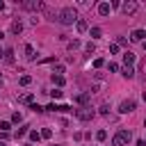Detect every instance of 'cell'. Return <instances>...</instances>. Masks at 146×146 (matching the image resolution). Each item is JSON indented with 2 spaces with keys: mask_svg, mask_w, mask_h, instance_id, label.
I'll return each mask as SVG.
<instances>
[{
  "mask_svg": "<svg viewBox=\"0 0 146 146\" xmlns=\"http://www.w3.org/2000/svg\"><path fill=\"white\" fill-rule=\"evenodd\" d=\"M62 25H73V23H78V11H75V7H64V9H59V18H57Z\"/></svg>",
  "mask_w": 146,
  "mask_h": 146,
  "instance_id": "obj_1",
  "label": "cell"
},
{
  "mask_svg": "<svg viewBox=\"0 0 146 146\" xmlns=\"http://www.w3.org/2000/svg\"><path fill=\"white\" fill-rule=\"evenodd\" d=\"M130 139H132V132H130V130H119V132L114 135L112 144H114V146H125Z\"/></svg>",
  "mask_w": 146,
  "mask_h": 146,
  "instance_id": "obj_2",
  "label": "cell"
},
{
  "mask_svg": "<svg viewBox=\"0 0 146 146\" xmlns=\"http://www.w3.org/2000/svg\"><path fill=\"white\" fill-rule=\"evenodd\" d=\"M21 7L27 9V11H41V9H46V5L41 0H25V2H21Z\"/></svg>",
  "mask_w": 146,
  "mask_h": 146,
  "instance_id": "obj_3",
  "label": "cell"
},
{
  "mask_svg": "<svg viewBox=\"0 0 146 146\" xmlns=\"http://www.w3.org/2000/svg\"><path fill=\"white\" fill-rule=\"evenodd\" d=\"M75 116H78L80 121H91V119L96 116V112L87 105V107H82V110H75Z\"/></svg>",
  "mask_w": 146,
  "mask_h": 146,
  "instance_id": "obj_4",
  "label": "cell"
},
{
  "mask_svg": "<svg viewBox=\"0 0 146 146\" xmlns=\"http://www.w3.org/2000/svg\"><path fill=\"white\" fill-rule=\"evenodd\" d=\"M121 11H123L125 16H132V14L137 11V2H132V0H128V2H121Z\"/></svg>",
  "mask_w": 146,
  "mask_h": 146,
  "instance_id": "obj_5",
  "label": "cell"
},
{
  "mask_svg": "<svg viewBox=\"0 0 146 146\" xmlns=\"http://www.w3.org/2000/svg\"><path fill=\"white\" fill-rule=\"evenodd\" d=\"M135 107H137L135 100H123V103L119 105V112H121V114H130V112H135Z\"/></svg>",
  "mask_w": 146,
  "mask_h": 146,
  "instance_id": "obj_6",
  "label": "cell"
},
{
  "mask_svg": "<svg viewBox=\"0 0 146 146\" xmlns=\"http://www.w3.org/2000/svg\"><path fill=\"white\" fill-rule=\"evenodd\" d=\"M9 32H11V34H16V36H18V34H21V32H23V23H21V21H18V18H14V21H11V27H9Z\"/></svg>",
  "mask_w": 146,
  "mask_h": 146,
  "instance_id": "obj_7",
  "label": "cell"
},
{
  "mask_svg": "<svg viewBox=\"0 0 146 146\" xmlns=\"http://www.w3.org/2000/svg\"><path fill=\"white\" fill-rule=\"evenodd\" d=\"M110 11H112V5L110 2H98V14L100 16H107Z\"/></svg>",
  "mask_w": 146,
  "mask_h": 146,
  "instance_id": "obj_8",
  "label": "cell"
},
{
  "mask_svg": "<svg viewBox=\"0 0 146 146\" xmlns=\"http://www.w3.org/2000/svg\"><path fill=\"white\" fill-rule=\"evenodd\" d=\"M144 36H146V32H144V30H135V32L130 34V39H132V41H141V43H144Z\"/></svg>",
  "mask_w": 146,
  "mask_h": 146,
  "instance_id": "obj_9",
  "label": "cell"
},
{
  "mask_svg": "<svg viewBox=\"0 0 146 146\" xmlns=\"http://www.w3.org/2000/svg\"><path fill=\"white\" fill-rule=\"evenodd\" d=\"M123 62H125V66H132V62H135V52L125 50V52H123Z\"/></svg>",
  "mask_w": 146,
  "mask_h": 146,
  "instance_id": "obj_10",
  "label": "cell"
},
{
  "mask_svg": "<svg viewBox=\"0 0 146 146\" xmlns=\"http://www.w3.org/2000/svg\"><path fill=\"white\" fill-rule=\"evenodd\" d=\"M121 75L130 80V78H135V68H132V66H123V68H121Z\"/></svg>",
  "mask_w": 146,
  "mask_h": 146,
  "instance_id": "obj_11",
  "label": "cell"
},
{
  "mask_svg": "<svg viewBox=\"0 0 146 146\" xmlns=\"http://www.w3.org/2000/svg\"><path fill=\"white\" fill-rule=\"evenodd\" d=\"M18 103H23V105H32V103H34V96H32V94H23V96L18 98Z\"/></svg>",
  "mask_w": 146,
  "mask_h": 146,
  "instance_id": "obj_12",
  "label": "cell"
},
{
  "mask_svg": "<svg viewBox=\"0 0 146 146\" xmlns=\"http://www.w3.org/2000/svg\"><path fill=\"white\" fill-rule=\"evenodd\" d=\"M75 27H78V32H87V30H89V23H87V21H82V18H78Z\"/></svg>",
  "mask_w": 146,
  "mask_h": 146,
  "instance_id": "obj_13",
  "label": "cell"
},
{
  "mask_svg": "<svg viewBox=\"0 0 146 146\" xmlns=\"http://www.w3.org/2000/svg\"><path fill=\"white\" fill-rule=\"evenodd\" d=\"M2 59H5L7 64H11V62H14V50H11V48H7V50H5V57H2Z\"/></svg>",
  "mask_w": 146,
  "mask_h": 146,
  "instance_id": "obj_14",
  "label": "cell"
},
{
  "mask_svg": "<svg viewBox=\"0 0 146 146\" xmlns=\"http://www.w3.org/2000/svg\"><path fill=\"white\" fill-rule=\"evenodd\" d=\"M25 57H27V59H30V62H32V59H34V48H32V46H30V43H27V46H25Z\"/></svg>",
  "mask_w": 146,
  "mask_h": 146,
  "instance_id": "obj_15",
  "label": "cell"
},
{
  "mask_svg": "<svg viewBox=\"0 0 146 146\" xmlns=\"http://www.w3.org/2000/svg\"><path fill=\"white\" fill-rule=\"evenodd\" d=\"M78 103H80L82 107H87V103H89V94H80V96H78Z\"/></svg>",
  "mask_w": 146,
  "mask_h": 146,
  "instance_id": "obj_16",
  "label": "cell"
},
{
  "mask_svg": "<svg viewBox=\"0 0 146 146\" xmlns=\"http://www.w3.org/2000/svg\"><path fill=\"white\" fill-rule=\"evenodd\" d=\"M27 135H30V141H39L41 139V132H36V130H30Z\"/></svg>",
  "mask_w": 146,
  "mask_h": 146,
  "instance_id": "obj_17",
  "label": "cell"
},
{
  "mask_svg": "<svg viewBox=\"0 0 146 146\" xmlns=\"http://www.w3.org/2000/svg\"><path fill=\"white\" fill-rule=\"evenodd\" d=\"M80 48V39H73V41H68V50H78Z\"/></svg>",
  "mask_w": 146,
  "mask_h": 146,
  "instance_id": "obj_18",
  "label": "cell"
},
{
  "mask_svg": "<svg viewBox=\"0 0 146 146\" xmlns=\"http://www.w3.org/2000/svg\"><path fill=\"white\" fill-rule=\"evenodd\" d=\"M103 66H105V59L103 57H96L94 59V68H103Z\"/></svg>",
  "mask_w": 146,
  "mask_h": 146,
  "instance_id": "obj_19",
  "label": "cell"
},
{
  "mask_svg": "<svg viewBox=\"0 0 146 146\" xmlns=\"http://www.w3.org/2000/svg\"><path fill=\"white\" fill-rule=\"evenodd\" d=\"M52 82H55L57 87H62V84H64L66 80H64V75H52Z\"/></svg>",
  "mask_w": 146,
  "mask_h": 146,
  "instance_id": "obj_20",
  "label": "cell"
},
{
  "mask_svg": "<svg viewBox=\"0 0 146 146\" xmlns=\"http://www.w3.org/2000/svg\"><path fill=\"white\" fill-rule=\"evenodd\" d=\"M27 132H30V130H27V125H21V128H18V132H16V139H21V137H23V135H27Z\"/></svg>",
  "mask_w": 146,
  "mask_h": 146,
  "instance_id": "obj_21",
  "label": "cell"
},
{
  "mask_svg": "<svg viewBox=\"0 0 146 146\" xmlns=\"http://www.w3.org/2000/svg\"><path fill=\"white\" fill-rule=\"evenodd\" d=\"M50 137H52V130L50 128H43L41 130V139H50Z\"/></svg>",
  "mask_w": 146,
  "mask_h": 146,
  "instance_id": "obj_22",
  "label": "cell"
},
{
  "mask_svg": "<svg viewBox=\"0 0 146 146\" xmlns=\"http://www.w3.org/2000/svg\"><path fill=\"white\" fill-rule=\"evenodd\" d=\"M18 82H21L23 87H27V84L32 82V78H30V75H21V80H18Z\"/></svg>",
  "mask_w": 146,
  "mask_h": 146,
  "instance_id": "obj_23",
  "label": "cell"
},
{
  "mask_svg": "<svg viewBox=\"0 0 146 146\" xmlns=\"http://www.w3.org/2000/svg\"><path fill=\"white\" fill-rule=\"evenodd\" d=\"M21 121H23L21 112H14V114H11V123H21Z\"/></svg>",
  "mask_w": 146,
  "mask_h": 146,
  "instance_id": "obj_24",
  "label": "cell"
},
{
  "mask_svg": "<svg viewBox=\"0 0 146 146\" xmlns=\"http://www.w3.org/2000/svg\"><path fill=\"white\" fill-rule=\"evenodd\" d=\"M96 139H98V141H105V139H107V132H105V130H98V132H96Z\"/></svg>",
  "mask_w": 146,
  "mask_h": 146,
  "instance_id": "obj_25",
  "label": "cell"
},
{
  "mask_svg": "<svg viewBox=\"0 0 146 146\" xmlns=\"http://www.w3.org/2000/svg\"><path fill=\"white\" fill-rule=\"evenodd\" d=\"M9 128H11V123H9V121H0V132H7Z\"/></svg>",
  "mask_w": 146,
  "mask_h": 146,
  "instance_id": "obj_26",
  "label": "cell"
},
{
  "mask_svg": "<svg viewBox=\"0 0 146 146\" xmlns=\"http://www.w3.org/2000/svg\"><path fill=\"white\" fill-rule=\"evenodd\" d=\"M30 110H32V112H46V107H41V105H36V103H32Z\"/></svg>",
  "mask_w": 146,
  "mask_h": 146,
  "instance_id": "obj_27",
  "label": "cell"
},
{
  "mask_svg": "<svg viewBox=\"0 0 146 146\" xmlns=\"http://www.w3.org/2000/svg\"><path fill=\"white\" fill-rule=\"evenodd\" d=\"M62 94H64L62 89H52V91H50V96H52V98H62Z\"/></svg>",
  "mask_w": 146,
  "mask_h": 146,
  "instance_id": "obj_28",
  "label": "cell"
},
{
  "mask_svg": "<svg viewBox=\"0 0 146 146\" xmlns=\"http://www.w3.org/2000/svg\"><path fill=\"white\" fill-rule=\"evenodd\" d=\"M91 36L98 39V36H100V27H91Z\"/></svg>",
  "mask_w": 146,
  "mask_h": 146,
  "instance_id": "obj_29",
  "label": "cell"
},
{
  "mask_svg": "<svg viewBox=\"0 0 146 146\" xmlns=\"http://www.w3.org/2000/svg\"><path fill=\"white\" fill-rule=\"evenodd\" d=\"M107 68H110L112 73H116V71H119V64H114V62H110V64H107Z\"/></svg>",
  "mask_w": 146,
  "mask_h": 146,
  "instance_id": "obj_30",
  "label": "cell"
},
{
  "mask_svg": "<svg viewBox=\"0 0 146 146\" xmlns=\"http://www.w3.org/2000/svg\"><path fill=\"white\" fill-rule=\"evenodd\" d=\"M52 73H55V75H62V73H64V66H62V64H57V66H55V71H52Z\"/></svg>",
  "mask_w": 146,
  "mask_h": 146,
  "instance_id": "obj_31",
  "label": "cell"
},
{
  "mask_svg": "<svg viewBox=\"0 0 146 146\" xmlns=\"http://www.w3.org/2000/svg\"><path fill=\"white\" fill-rule=\"evenodd\" d=\"M98 112H100V114H103V116H107V114H110V105H103V107H100V110H98Z\"/></svg>",
  "mask_w": 146,
  "mask_h": 146,
  "instance_id": "obj_32",
  "label": "cell"
},
{
  "mask_svg": "<svg viewBox=\"0 0 146 146\" xmlns=\"http://www.w3.org/2000/svg\"><path fill=\"white\" fill-rule=\"evenodd\" d=\"M125 43H128L125 36H119V39H116V46H125Z\"/></svg>",
  "mask_w": 146,
  "mask_h": 146,
  "instance_id": "obj_33",
  "label": "cell"
},
{
  "mask_svg": "<svg viewBox=\"0 0 146 146\" xmlns=\"http://www.w3.org/2000/svg\"><path fill=\"white\" fill-rule=\"evenodd\" d=\"M84 48H87V52H89V55H91V52H94V50H96V46H94V43H91V41H89V43H87V46H84Z\"/></svg>",
  "mask_w": 146,
  "mask_h": 146,
  "instance_id": "obj_34",
  "label": "cell"
},
{
  "mask_svg": "<svg viewBox=\"0 0 146 146\" xmlns=\"http://www.w3.org/2000/svg\"><path fill=\"white\" fill-rule=\"evenodd\" d=\"M59 112H73V110H71L68 105H59Z\"/></svg>",
  "mask_w": 146,
  "mask_h": 146,
  "instance_id": "obj_35",
  "label": "cell"
},
{
  "mask_svg": "<svg viewBox=\"0 0 146 146\" xmlns=\"http://www.w3.org/2000/svg\"><path fill=\"white\" fill-rule=\"evenodd\" d=\"M137 146H146V141L144 139H137Z\"/></svg>",
  "mask_w": 146,
  "mask_h": 146,
  "instance_id": "obj_36",
  "label": "cell"
},
{
  "mask_svg": "<svg viewBox=\"0 0 146 146\" xmlns=\"http://www.w3.org/2000/svg\"><path fill=\"white\" fill-rule=\"evenodd\" d=\"M2 9H5V2H2V0H0V11H2Z\"/></svg>",
  "mask_w": 146,
  "mask_h": 146,
  "instance_id": "obj_37",
  "label": "cell"
},
{
  "mask_svg": "<svg viewBox=\"0 0 146 146\" xmlns=\"http://www.w3.org/2000/svg\"><path fill=\"white\" fill-rule=\"evenodd\" d=\"M2 57H5V50H2V48H0V59H2Z\"/></svg>",
  "mask_w": 146,
  "mask_h": 146,
  "instance_id": "obj_38",
  "label": "cell"
},
{
  "mask_svg": "<svg viewBox=\"0 0 146 146\" xmlns=\"http://www.w3.org/2000/svg\"><path fill=\"white\" fill-rule=\"evenodd\" d=\"M141 98H144V100H146V91H144V94H141Z\"/></svg>",
  "mask_w": 146,
  "mask_h": 146,
  "instance_id": "obj_39",
  "label": "cell"
},
{
  "mask_svg": "<svg viewBox=\"0 0 146 146\" xmlns=\"http://www.w3.org/2000/svg\"><path fill=\"white\" fill-rule=\"evenodd\" d=\"M0 146H7V144H5V141H0Z\"/></svg>",
  "mask_w": 146,
  "mask_h": 146,
  "instance_id": "obj_40",
  "label": "cell"
},
{
  "mask_svg": "<svg viewBox=\"0 0 146 146\" xmlns=\"http://www.w3.org/2000/svg\"><path fill=\"white\" fill-rule=\"evenodd\" d=\"M144 50H146V41H144Z\"/></svg>",
  "mask_w": 146,
  "mask_h": 146,
  "instance_id": "obj_41",
  "label": "cell"
},
{
  "mask_svg": "<svg viewBox=\"0 0 146 146\" xmlns=\"http://www.w3.org/2000/svg\"><path fill=\"white\" fill-rule=\"evenodd\" d=\"M144 128H146V119H144Z\"/></svg>",
  "mask_w": 146,
  "mask_h": 146,
  "instance_id": "obj_42",
  "label": "cell"
},
{
  "mask_svg": "<svg viewBox=\"0 0 146 146\" xmlns=\"http://www.w3.org/2000/svg\"><path fill=\"white\" fill-rule=\"evenodd\" d=\"M52 146H62V144H52Z\"/></svg>",
  "mask_w": 146,
  "mask_h": 146,
  "instance_id": "obj_43",
  "label": "cell"
}]
</instances>
